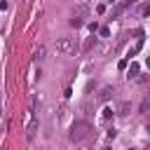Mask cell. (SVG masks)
Returning <instances> with one entry per match:
<instances>
[{"label": "cell", "instance_id": "6da1fadb", "mask_svg": "<svg viewBox=\"0 0 150 150\" xmlns=\"http://www.w3.org/2000/svg\"><path fill=\"white\" fill-rule=\"evenodd\" d=\"M77 38H61V40H56V45H54V49L59 52V54H75L77 52Z\"/></svg>", "mask_w": 150, "mask_h": 150}, {"label": "cell", "instance_id": "7a4b0ae2", "mask_svg": "<svg viewBox=\"0 0 150 150\" xmlns=\"http://www.w3.org/2000/svg\"><path fill=\"white\" fill-rule=\"evenodd\" d=\"M87 134H89V124L80 120V122H75V124L70 127V134H68V138H70L73 143H80V141H82Z\"/></svg>", "mask_w": 150, "mask_h": 150}, {"label": "cell", "instance_id": "3957f363", "mask_svg": "<svg viewBox=\"0 0 150 150\" xmlns=\"http://www.w3.org/2000/svg\"><path fill=\"white\" fill-rule=\"evenodd\" d=\"M35 129H38V117H35V115L30 112V115H28V127H26V136H28V138H33V136H35Z\"/></svg>", "mask_w": 150, "mask_h": 150}, {"label": "cell", "instance_id": "277c9868", "mask_svg": "<svg viewBox=\"0 0 150 150\" xmlns=\"http://www.w3.org/2000/svg\"><path fill=\"white\" fill-rule=\"evenodd\" d=\"M112 94H115V89H112V87H103V89H101V94H98V101H108Z\"/></svg>", "mask_w": 150, "mask_h": 150}, {"label": "cell", "instance_id": "5b68a950", "mask_svg": "<svg viewBox=\"0 0 150 150\" xmlns=\"http://www.w3.org/2000/svg\"><path fill=\"white\" fill-rule=\"evenodd\" d=\"M89 14V5L87 2H82V5H77V9H75V14L73 16H87Z\"/></svg>", "mask_w": 150, "mask_h": 150}, {"label": "cell", "instance_id": "8992f818", "mask_svg": "<svg viewBox=\"0 0 150 150\" xmlns=\"http://www.w3.org/2000/svg\"><path fill=\"white\" fill-rule=\"evenodd\" d=\"M33 59H35V61H42V59H45V47H38V49L33 52Z\"/></svg>", "mask_w": 150, "mask_h": 150}, {"label": "cell", "instance_id": "52a82bcc", "mask_svg": "<svg viewBox=\"0 0 150 150\" xmlns=\"http://www.w3.org/2000/svg\"><path fill=\"white\" fill-rule=\"evenodd\" d=\"M129 108H131V105H129L127 101H124V103H120V105H117V115H127V112H129Z\"/></svg>", "mask_w": 150, "mask_h": 150}, {"label": "cell", "instance_id": "ba28073f", "mask_svg": "<svg viewBox=\"0 0 150 150\" xmlns=\"http://www.w3.org/2000/svg\"><path fill=\"white\" fill-rule=\"evenodd\" d=\"M112 117V108H103V112H101V120H110Z\"/></svg>", "mask_w": 150, "mask_h": 150}, {"label": "cell", "instance_id": "9c48e42d", "mask_svg": "<svg viewBox=\"0 0 150 150\" xmlns=\"http://www.w3.org/2000/svg\"><path fill=\"white\" fill-rule=\"evenodd\" d=\"M70 26H73V28H80V26H82V19H80V16H73V19H70Z\"/></svg>", "mask_w": 150, "mask_h": 150}, {"label": "cell", "instance_id": "30bf717a", "mask_svg": "<svg viewBox=\"0 0 150 150\" xmlns=\"http://www.w3.org/2000/svg\"><path fill=\"white\" fill-rule=\"evenodd\" d=\"M148 110H150V96H148V98L141 103V112H148Z\"/></svg>", "mask_w": 150, "mask_h": 150}, {"label": "cell", "instance_id": "8fae6325", "mask_svg": "<svg viewBox=\"0 0 150 150\" xmlns=\"http://www.w3.org/2000/svg\"><path fill=\"white\" fill-rule=\"evenodd\" d=\"M136 73H138V66H136V63H131V68H129V77H134Z\"/></svg>", "mask_w": 150, "mask_h": 150}, {"label": "cell", "instance_id": "7c38bea8", "mask_svg": "<svg viewBox=\"0 0 150 150\" xmlns=\"http://www.w3.org/2000/svg\"><path fill=\"white\" fill-rule=\"evenodd\" d=\"M143 14H145V16L150 14V5H145V7H143Z\"/></svg>", "mask_w": 150, "mask_h": 150}, {"label": "cell", "instance_id": "4fadbf2b", "mask_svg": "<svg viewBox=\"0 0 150 150\" xmlns=\"http://www.w3.org/2000/svg\"><path fill=\"white\" fill-rule=\"evenodd\" d=\"M148 131H150V122H148Z\"/></svg>", "mask_w": 150, "mask_h": 150}, {"label": "cell", "instance_id": "5bb4252c", "mask_svg": "<svg viewBox=\"0 0 150 150\" xmlns=\"http://www.w3.org/2000/svg\"><path fill=\"white\" fill-rule=\"evenodd\" d=\"M129 150H134V148H129Z\"/></svg>", "mask_w": 150, "mask_h": 150}]
</instances>
